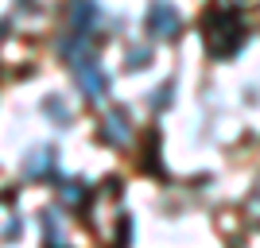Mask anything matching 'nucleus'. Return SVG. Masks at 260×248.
Listing matches in <instances>:
<instances>
[{
	"label": "nucleus",
	"instance_id": "3",
	"mask_svg": "<svg viewBox=\"0 0 260 248\" xmlns=\"http://www.w3.org/2000/svg\"><path fill=\"white\" fill-rule=\"evenodd\" d=\"M179 27H183V20H179V12L171 8V0H155L152 8H148V31H152L155 39H175Z\"/></svg>",
	"mask_w": 260,
	"mask_h": 248
},
{
	"label": "nucleus",
	"instance_id": "5",
	"mask_svg": "<svg viewBox=\"0 0 260 248\" xmlns=\"http://www.w3.org/2000/svg\"><path fill=\"white\" fill-rule=\"evenodd\" d=\"M74 31L78 35H89V31H98V23H101V8L93 4V0H74Z\"/></svg>",
	"mask_w": 260,
	"mask_h": 248
},
{
	"label": "nucleus",
	"instance_id": "9",
	"mask_svg": "<svg viewBox=\"0 0 260 248\" xmlns=\"http://www.w3.org/2000/svg\"><path fill=\"white\" fill-rule=\"evenodd\" d=\"M152 62V54H148V47H132L128 51V70H140V66Z\"/></svg>",
	"mask_w": 260,
	"mask_h": 248
},
{
	"label": "nucleus",
	"instance_id": "6",
	"mask_svg": "<svg viewBox=\"0 0 260 248\" xmlns=\"http://www.w3.org/2000/svg\"><path fill=\"white\" fill-rule=\"evenodd\" d=\"M54 171V148H35L27 159H23V174L27 179H43Z\"/></svg>",
	"mask_w": 260,
	"mask_h": 248
},
{
	"label": "nucleus",
	"instance_id": "4",
	"mask_svg": "<svg viewBox=\"0 0 260 248\" xmlns=\"http://www.w3.org/2000/svg\"><path fill=\"white\" fill-rule=\"evenodd\" d=\"M101 136H105L109 144H117V148H124V144L132 140V120L124 109H113L105 117V124H101Z\"/></svg>",
	"mask_w": 260,
	"mask_h": 248
},
{
	"label": "nucleus",
	"instance_id": "10",
	"mask_svg": "<svg viewBox=\"0 0 260 248\" xmlns=\"http://www.w3.org/2000/svg\"><path fill=\"white\" fill-rule=\"evenodd\" d=\"M43 109L54 117V124H66V105H62L58 97H47V101H43Z\"/></svg>",
	"mask_w": 260,
	"mask_h": 248
},
{
	"label": "nucleus",
	"instance_id": "2",
	"mask_svg": "<svg viewBox=\"0 0 260 248\" xmlns=\"http://www.w3.org/2000/svg\"><path fill=\"white\" fill-rule=\"evenodd\" d=\"M66 58H70V74H74L78 89H82L89 101H101V97H105V89H109V74L101 70L98 58H93L86 47H78V51H70V47H66Z\"/></svg>",
	"mask_w": 260,
	"mask_h": 248
},
{
	"label": "nucleus",
	"instance_id": "1",
	"mask_svg": "<svg viewBox=\"0 0 260 248\" xmlns=\"http://www.w3.org/2000/svg\"><path fill=\"white\" fill-rule=\"evenodd\" d=\"M245 43V20L233 8H214L206 20V51L214 58H229Z\"/></svg>",
	"mask_w": 260,
	"mask_h": 248
},
{
	"label": "nucleus",
	"instance_id": "8",
	"mask_svg": "<svg viewBox=\"0 0 260 248\" xmlns=\"http://www.w3.org/2000/svg\"><path fill=\"white\" fill-rule=\"evenodd\" d=\"M43 237L51 240V244H62V229H58L54 214H43Z\"/></svg>",
	"mask_w": 260,
	"mask_h": 248
},
{
	"label": "nucleus",
	"instance_id": "7",
	"mask_svg": "<svg viewBox=\"0 0 260 248\" xmlns=\"http://www.w3.org/2000/svg\"><path fill=\"white\" fill-rule=\"evenodd\" d=\"M86 198H89V186L82 183V179L62 183V202H66V205H86Z\"/></svg>",
	"mask_w": 260,
	"mask_h": 248
},
{
	"label": "nucleus",
	"instance_id": "11",
	"mask_svg": "<svg viewBox=\"0 0 260 248\" xmlns=\"http://www.w3.org/2000/svg\"><path fill=\"white\" fill-rule=\"evenodd\" d=\"M0 39H4V23H0Z\"/></svg>",
	"mask_w": 260,
	"mask_h": 248
},
{
	"label": "nucleus",
	"instance_id": "12",
	"mask_svg": "<svg viewBox=\"0 0 260 248\" xmlns=\"http://www.w3.org/2000/svg\"><path fill=\"white\" fill-rule=\"evenodd\" d=\"M256 209H260V202H256Z\"/></svg>",
	"mask_w": 260,
	"mask_h": 248
}]
</instances>
